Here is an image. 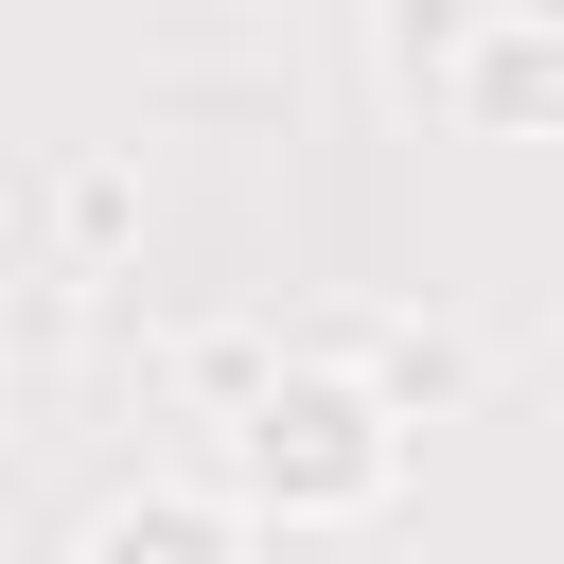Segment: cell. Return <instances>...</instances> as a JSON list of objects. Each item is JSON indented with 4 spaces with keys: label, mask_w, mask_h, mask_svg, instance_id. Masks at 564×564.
<instances>
[{
    "label": "cell",
    "mask_w": 564,
    "mask_h": 564,
    "mask_svg": "<svg viewBox=\"0 0 564 564\" xmlns=\"http://www.w3.org/2000/svg\"><path fill=\"white\" fill-rule=\"evenodd\" d=\"M88 564H212V529H194V511H106Z\"/></svg>",
    "instance_id": "1"
}]
</instances>
